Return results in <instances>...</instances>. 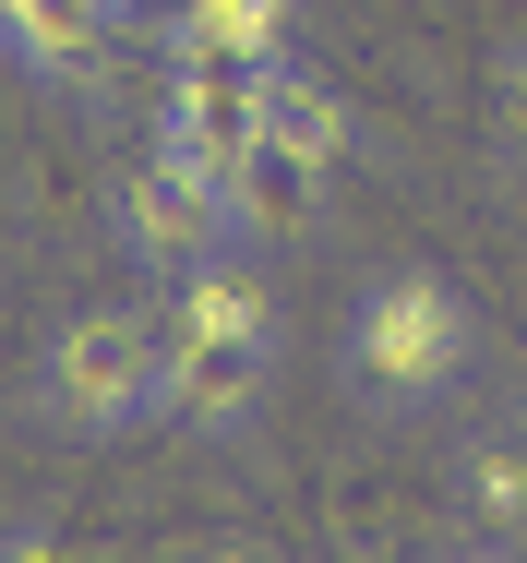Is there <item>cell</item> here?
<instances>
[{
    "instance_id": "obj_1",
    "label": "cell",
    "mask_w": 527,
    "mask_h": 563,
    "mask_svg": "<svg viewBox=\"0 0 527 563\" xmlns=\"http://www.w3.org/2000/svg\"><path fill=\"white\" fill-rule=\"evenodd\" d=\"M468 300L431 276V264H396V276H372V300L348 312V372H360V396L372 408H431V396H455L468 384Z\"/></svg>"
},
{
    "instance_id": "obj_2",
    "label": "cell",
    "mask_w": 527,
    "mask_h": 563,
    "mask_svg": "<svg viewBox=\"0 0 527 563\" xmlns=\"http://www.w3.org/2000/svg\"><path fill=\"white\" fill-rule=\"evenodd\" d=\"M36 396L61 432H97V444L168 420V324L156 312H73L36 360Z\"/></svg>"
},
{
    "instance_id": "obj_3",
    "label": "cell",
    "mask_w": 527,
    "mask_h": 563,
    "mask_svg": "<svg viewBox=\"0 0 527 563\" xmlns=\"http://www.w3.org/2000/svg\"><path fill=\"white\" fill-rule=\"evenodd\" d=\"M264 396H276V336H240V324L193 336V324H168V420L180 432H252Z\"/></svg>"
},
{
    "instance_id": "obj_4",
    "label": "cell",
    "mask_w": 527,
    "mask_h": 563,
    "mask_svg": "<svg viewBox=\"0 0 527 563\" xmlns=\"http://www.w3.org/2000/svg\"><path fill=\"white\" fill-rule=\"evenodd\" d=\"M120 240H132L156 276H180V264L228 252L240 228H228V192H216V180H193L180 156H156V144H144V168L120 180Z\"/></svg>"
},
{
    "instance_id": "obj_5",
    "label": "cell",
    "mask_w": 527,
    "mask_h": 563,
    "mask_svg": "<svg viewBox=\"0 0 527 563\" xmlns=\"http://www.w3.org/2000/svg\"><path fill=\"white\" fill-rule=\"evenodd\" d=\"M108 24H120L108 0H24L0 48H12L24 73H48V85H97L108 73Z\"/></svg>"
},
{
    "instance_id": "obj_6",
    "label": "cell",
    "mask_w": 527,
    "mask_h": 563,
    "mask_svg": "<svg viewBox=\"0 0 527 563\" xmlns=\"http://www.w3.org/2000/svg\"><path fill=\"white\" fill-rule=\"evenodd\" d=\"M168 324H193V336H216V324L276 336V288H264V264L228 240V252H205V264H180V276H168Z\"/></svg>"
},
{
    "instance_id": "obj_7",
    "label": "cell",
    "mask_w": 527,
    "mask_h": 563,
    "mask_svg": "<svg viewBox=\"0 0 527 563\" xmlns=\"http://www.w3.org/2000/svg\"><path fill=\"white\" fill-rule=\"evenodd\" d=\"M312 217H323V168L264 132V144L240 156V180H228V228H240V240H276V228H312Z\"/></svg>"
},
{
    "instance_id": "obj_8",
    "label": "cell",
    "mask_w": 527,
    "mask_h": 563,
    "mask_svg": "<svg viewBox=\"0 0 527 563\" xmlns=\"http://www.w3.org/2000/svg\"><path fill=\"white\" fill-rule=\"evenodd\" d=\"M168 60L276 73V60H288V12H264V0H180V12H168Z\"/></svg>"
},
{
    "instance_id": "obj_9",
    "label": "cell",
    "mask_w": 527,
    "mask_h": 563,
    "mask_svg": "<svg viewBox=\"0 0 527 563\" xmlns=\"http://www.w3.org/2000/svg\"><path fill=\"white\" fill-rule=\"evenodd\" d=\"M264 132H276L288 156L336 168V156H348V97H336L323 73H300V60H276V73H264Z\"/></svg>"
},
{
    "instance_id": "obj_10",
    "label": "cell",
    "mask_w": 527,
    "mask_h": 563,
    "mask_svg": "<svg viewBox=\"0 0 527 563\" xmlns=\"http://www.w3.org/2000/svg\"><path fill=\"white\" fill-rule=\"evenodd\" d=\"M468 516L480 528H527V444H468Z\"/></svg>"
},
{
    "instance_id": "obj_11",
    "label": "cell",
    "mask_w": 527,
    "mask_h": 563,
    "mask_svg": "<svg viewBox=\"0 0 527 563\" xmlns=\"http://www.w3.org/2000/svg\"><path fill=\"white\" fill-rule=\"evenodd\" d=\"M504 144H516V156H527V48H516V60H504Z\"/></svg>"
},
{
    "instance_id": "obj_12",
    "label": "cell",
    "mask_w": 527,
    "mask_h": 563,
    "mask_svg": "<svg viewBox=\"0 0 527 563\" xmlns=\"http://www.w3.org/2000/svg\"><path fill=\"white\" fill-rule=\"evenodd\" d=\"M0 563H85V552H73V540H12Z\"/></svg>"
},
{
    "instance_id": "obj_13",
    "label": "cell",
    "mask_w": 527,
    "mask_h": 563,
    "mask_svg": "<svg viewBox=\"0 0 527 563\" xmlns=\"http://www.w3.org/2000/svg\"><path fill=\"white\" fill-rule=\"evenodd\" d=\"M205 563H264V552H205Z\"/></svg>"
},
{
    "instance_id": "obj_14",
    "label": "cell",
    "mask_w": 527,
    "mask_h": 563,
    "mask_svg": "<svg viewBox=\"0 0 527 563\" xmlns=\"http://www.w3.org/2000/svg\"><path fill=\"white\" fill-rule=\"evenodd\" d=\"M12 12H24V0H0V36H12Z\"/></svg>"
},
{
    "instance_id": "obj_15",
    "label": "cell",
    "mask_w": 527,
    "mask_h": 563,
    "mask_svg": "<svg viewBox=\"0 0 527 563\" xmlns=\"http://www.w3.org/2000/svg\"><path fill=\"white\" fill-rule=\"evenodd\" d=\"M264 12H300V0H264Z\"/></svg>"
},
{
    "instance_id": "obj_16",
    "label": "cell",
    "mask_w": 527,
    "mask_h": 563,
    "mask_svg": "<svg viewBox=\"0 0 527 563\" xmlns=\"http://www.w3.org/2000/svg\"><path fill=\"white\" fill-rule=\"evenodd\" d=\"M108 12H132V0H108Z\"/></svg>"
}]
</instances>
